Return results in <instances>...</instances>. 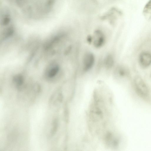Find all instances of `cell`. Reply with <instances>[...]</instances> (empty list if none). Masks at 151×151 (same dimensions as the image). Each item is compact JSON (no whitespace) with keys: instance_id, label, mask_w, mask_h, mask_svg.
I'll return each instance as SVG.
<instances>
[{"instance_id":"obj_1","label":"cell","mask_w":151,"mask_h":151,"mask_svg":"<svg viewBox=\"0 0 151 151\" xmlns=\"http://www.w3.org/2000/svg\"><path fill=\"white\" fill-rule=\"evenodd\" d=\"M24 15L32 19H39L50 12L55 0H9Z\"/></svg>"},{"instance_id":"obj_2","label":"cell","mask_w":151,"mask_h":151,"mask_svg":"<svg viewBox=\"0 0 151 151\" xmlns=\"http://www.w3.org/2000/svg\"><path fill=\"white\" fill-rule=\"evenodd\" d=\"M133 84L136 93L146 101L149 94L148 88L146 82L141 77L137 76L134 77Z\"/></svg>"},{"instance_id":"obj_3","label":"cell","mask_w":151,"mask_h":151,"mask_svg":"<svg viewBox=\"0 0 151 151\" xmlns=\"http://www.w3.org/2000/svg\"><path fill=\"white\" fill-rule=\"evenodd\" d=\"M95 62V58L93 54L91 52H87L83 57L82 65L83 70L87 72L93 67Z\"/></svg>"},{"instance_id":"obj_4","label":"cell","mask_w":151,"mask_h":151,"mask_svg":"<svg viewBox=\"0 0 151 151\" xmlns=\"http://www.w3.org/2000/svg\"><path fill=\"white\" fill-rule=\"evenodd\" d=\"M138 61L140 66L146 68L151 64V53L148 51H144L139 55Z\"/></svg>"},{"instance_id":"obj_5","label":"cell","mask_w":151,"mask_h":151,"mask_svg":"<svg viewBox=\"0 0 151 151\" xmlns=\"http://www.w3.org/2000/svg\"><path fill=\"white\" fill-rule=\"evenodd\" d=\"M92 38L93 44L96 48L101 47L105 43V36L103 33L100 31L97 30L95 31Z\"/></svg>"},{"instance_id":"obj_6","label":"cell","mask_w":151,"mask_h":151,"mask_svg":"<svg viewBox=\"0 0 151 151\" xmlns=\"http://www.w3.org/2000/svg\"><path fill=\"white\" fill-rule=\"evenodd\" d=\"M114 57L111 54L107 55L104 58V65L107 69L111 68L114 65Z\"/></svg>"},{"instance_id":"obj_7","label":"cell","mask_w":151,"mask_h":151,"mask_svg":"<svg viewBox=\"0 0 151 151\" xmlns=\"http://www.w3.org/2000/svg\"><path fill=\"white\" fill-rule=\"evenodd\" d=\"M117 74L120 77H127L129 75V71L127 68L124 66L120 65L116 69Z\"/></svg>"},{"instance_id":"obj_8","label":"cell","mask_w":151,"mask_h":151,"mask_svg":"<svg viewBox=\"0 0 151 151\" xmlns=\"http://www.w3.org/2000/svg\"><path fill=\"white\" fill-rule=\"evenodd\" d=\"M13 81L19 90H21L24 83V79L23 76L21 74L15 75L13 78Z\"/></svg>"},{"instance_id":"obj_9","label":"cell","mask_w":151,"mask_h":151,"mask_svg":"<svg viewBox=\"0 0 151 151\" xmlns=\"http://www.w3.org/2000/svg\"><path fill=\"white\" fill-rule=\"evenodd\" d=\"M143 13L146 18H149L151 17V0H150L145 6Z\"/></svg>"},{"instance_id":"obj_10","label":"cell","mask_w":151,"mask_h":151,"mask_svg":"<svg viewBox=\"0 0 151 151\" xmlns=\"http://www.w3.org/2000/svg\"><path fill=\"white\" fill-rule=\"evenodd\" d=\"M58 120L57 118H55L53 120L52 127L50 132V135L51 137L53 136L56 134L58 129Z\"/></svg>"},{"instance_id":"obj_11","label":"cell","mask_w":151,"mask_h":151,"mask_svg":"<svg viewBox=\"0 0 151 151\" xmlns=\"http://www.w3.org/2000/svg\"><path fill=\"white\" fill-rule=\"evenodd\" d=\"M59 70V67L58 65H55L53 66L50 68L48 72V77L50 78L54 77L57 74Z\"/></svg>"}]
</instances>
